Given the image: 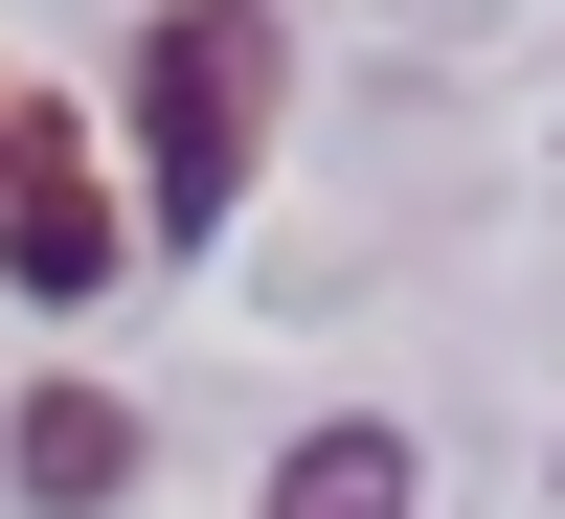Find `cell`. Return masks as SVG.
<instances>
[{"mask_svg":"<svg viewBox=\"0 0 565 519\" xmlns=\"http://www.w3.org/2000/svg\"><path fill=\"white\" fill-rule=\"evenodd\" d=\"M271 113H295V0H159L136 23V226L204 249L271 181Z\"/></svg>","mask_w":565,"mask_h":519,"instance_id":"1","label":"cell"},{"mask_svg":"<svg viewBox=\"0 0 565 519\" xmlns=\"http://www.w3.org/2000/svg\"><path fill=\"white\" fill-rule=\"evenodd\" d=\"M0 271H23L45 316H68V294H114V181H90L45 113H0Z\"/></svg>","mask_w":565,"mask_h":519,"instance_id":"2","label":"cell"},{"mask_svg":"<svg viewBox=\"0 0 565 519\" xmlns=\"http://www.w3.org/2000/svg\"><path fill=\"white\" fill-rule=\"evenodd\" d=\"M0 475H23L45 519H90V497H136V407H114V385H23V430H0Z\"/></svg>","mask_w":565,"mask_h":519,"instance_id":"3","label":"cell"},{"mask_svg":"<svg viewBox=\"0 0 565 519\" xmlns=\"http://www.w3.org/2000/svg\"><path fill=\"white\" fill-rule=\"evenodd\" d=\"M271 519H430V452L340 407V430H295V452H271Z\"/></svg>","mask_w":565,"mask_h":519,"instance_id":"4","label":"cell"}]
</instances>
